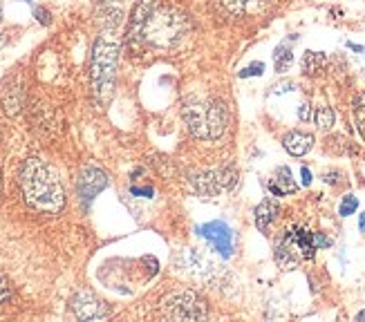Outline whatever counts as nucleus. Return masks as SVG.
Segmentation results:
<instances>
[{
  "instance_id": "f257e3e1",
  "label": "nucleus",
  "mask_w": 365,
  "mask_h": 322,
  "mask_svg": "<svg viewBox=\"0 0 365 322\" xmlns=\"http://www.w3.org/2000/svg\"><path fill=\"white\" fill-rule=\"evenodd\" d=\"M21 190L29 208L43 215H56L66 206V188L47 161L29 157L21 168Z\"/></svg>"
},
{
  "instance_id": "f03ea898",
  "label": "nucleus",
  "mask_w": 365,
  "mask_h": 322,
  "mask_svg": "<svg viewBox=\"0 0 365 322\" xmlns=\"http://www.w3.org/2000/svg\"><path fill=\"white\" fill-rule=\"evenodd\" d=\"M119 54H121V43L115 38V31H106V34H101L92 47L90 78H92L94 101L99 105H106L115 92Z\"/></svg>"
},
{
  "instance_id": "7ed1b4c3",
  "label": "nucleus",
  "mask_w": 365,
  "mask_h": 322,
  "mask_svg": "<svg viewBox=\"0 0 365 322\" xmlns=\"http://www.w3.org/2000/svg\"><path fill=\"white\" fill-rule=\"evenodd\" d=\"M188 19L175 7L153 5L139 31V41H146L155 50H173L188 31Z\"/></svg>"
},
{
  "instance_id": "20e7f679",
  "label": "nucleus",
  "mask_w": 365,
  "mask_h": 322,
  "mask_svg": "<svg viewBox=\"0 0 365 322\" xmlns=\"http://www.w3.org/2000/svg\"><path fill=\"white\" fill-rule=\"evenodd\" d=\"M182 117L188 133L197 139H220L227 130V108L215 99H188Z\"/></svg>"
},
{
  "instance_id": "39448f33",
  "label": "nucleus",
  "mask_w": 365,
  "mask_h": 322,
  "mask_svg": "<svg viewBox=\"0 0 365 322\" xmlns=\"http://www.w3.org/2000/svg\"><path fill=\"white\" fill-rule=\"evenodd\" d=\"M314 255V233L305 227H289L276 242V262L284 271L296 269L300 262L312 260Z\"/></svg>"
},
{
  "instance_id": "423d86ee",
  "label": "nucleus",
  "mask_w": 365,
  "mask_h": 322,
  "mask_svg": "<svg viewBox=\"0 0 365 322\" xmlns=\"http://www.w3.org/2000/svg\"><path fill=\"white\" fill-rule=\"evenodd\" d=\"M160 313L166 320H204L209 316L206 302L190 289L173 291L160 302Z\"/></svg>"
},
{
  "instance_id": "0eeeda50",
  "label": "nucleus",
  "mask_w": 365,
  "mask_h": 322,
  "mask_svg": "<svg viewBox=\"0 0 365 322\" xmlns=\"http://www.w3.org/2000/svg\"><path fill=\"white\" fill-rule=\"evenodd\" d=\"M237 182V175L231 168L222 170H206L193 177V188L202 197H215L222 190H231Z\"/></svg>"
},
{
  "instance_id": "6e6552de",
  "label": "nucleus",
  "mask_w": 365,
  "mask_h": 322,
  "mask_svg": "<svg viewBox=\"0 0 365 322\" xmlns=\"http://www.w3.org/2000/svg\"><path fill=\"white\" fill-rule=\"evenodd\" d=\"M197 235L209 242V244L222 257H231L233 255V231L227 227L225 222H209V224H204V227L197 229Z\"/></svg>"
},
{
  "instance_id": "1a4fd4ad",
  "label": "nucleus",
  "mask_w": 365,
  "mask_h": 322,
  "mask_svg": "<svg viewBox=\"0 0 365 322\" xmlns=\"http://www.w3.org/2000/svg\"><path fill=\"white\" fill-rule=\"evenodd\" d=\"M72 311L78 320H103L108 318V307L92 291H78L72 298Z\"/></svg>"
},
{
  "instance_id": "9d476101",
  "label": "nucleus",
  "mask_w": 365,
  "mask_h": 322,
  "mask_svg": "<svg viewBox=\"0 0 365 322\" xmlns=\"http://www.w3.org/2000/svg\"><path fill=\"white\" fill-rule=\"evenodd\" d=\"M108 186V175L97 166H86L78 175V197L88 206Z\"/></svg>"
},
{
  "instance_id": "9b49d317",
  "label": "nucleus",
  "mask_w": 365,
  "mask_h": 322,
  "mask_svg": "<svg viewBox=\"0 0 365 322\" xmlns=\"http://www.w3.org/2000/svg\"><path fill=\"white\" fill-rule=\"evenodd\" d=\"M215 3L222 11L233 16V19L258 14L267 7V0H215Z\"/></svg>"
},
{
  "instance_id": "f8f14e48",
  "label": "nucleus",
  "mask_w": 365,
  "mask_h": 322,
  "mask_svg": "<svg viewBox=\"0 0 365 322\" xmlns=\"http://www.w3.org/2000/svg\"><path fill=\"white\" fill-rule=\"evenodd\" d=\"M269 190H272L274 197H284V195H294L298 190V184L294 182L292 170L287 166H282L276 170V175L269 180Z\"/></svg>"
},
{
  "instance_id": "ddd939ff",
  "label": "nucleus",
  "mask_w": 365,
  "mask_h": 322,
  "mask_svg": "<svg viewBox=\"0 0 365 322\" xmlns=\"http://www.w3.org/2000/svg\"><path fill=\"white\" fill-rule=\"evenodd\" d=\"M282 146H284V150H287L289 155L303 157V155H307L314 148V137L307 135V133H300V130H292V133L284 135Z\"/></svg>"
},
{
  "instance_id": "4468645a",
  "label": "nucleus",
  "mask_w": 365,
  "mask_h": 322,
  "mask_svg": "<svg viewBox=\"0 0 365 322\" xmlns=\"http://www.w3.org/2000/svg\"><path fill=\"white\" fill-rule=\"evenodd\" d=\"M278 213H280L278 202H276V199H264V202L256 208V227H258V231H260V233H267L269 227H272V224L276 222Z\"/></svg>"
},
{
  "instance_id": "2eb2a0df",
  "label": "nucleus",
  "mask_w": 365,
  "mask_h": 322,
  "mask_svg": "<svg viewBox=\"0 0 365 322\" xmlns=\"http://www.w3.org/2000/svg\"><path fill=\"white\" fill-rule=\"evenodd\" d=\"M155 0H139L137 7H135V14H133V21H130V29H128V41L135 43L139 41V31H141V25H144L148 11L153 9Z\"/></svg>"
},
{
  "instance_id": "dca6fc26",
  "label": "nucleus",
  "mask_w": 365,
  "mask_h": 322,
  "mask_svg": "<svg viewBox=\"0 0 365 322\" xmlns=\"http://www.w3.org/2000/svg\"><path fill=\"white\" fill-rule=\"evenodd\" d=\"M327 66V56L323 52H305L303 56V72L307 76H316V74H321Z\"/></svg>"
},
{
  "instance_id": "f3484780",
  "label": "nucleus",
  "mask_w": 365,
  "mask_h": 322,
  "mask_svg": "<svg viewBox=\"0 0 365 322\" xmlns=\"http://www.w3.org/2000/svg\"><path fill=\"white\" fill-rule=\"evenodd\" d=\"M3 105H5L7 115H16V112L23 108V90H21V85H14V88L5 90Z\"/></svg>"
},
{
  "instance_id": "a211bd4d",
  "label": "nucleus",
  "mask_w": 365,
  "mask_h": 322,
  "mask_svg": "<svg viewBox=\"0 0 365 322\" xmlns=\"http://www.w3.org/2000/svg\"><path fill=\"white\" fill-rule=\"evenodd\" d=\"M292 63H294V54L287 45H280L276 47V54H274V66H276V72H287L292 68Z\"/></svg>"
},
{
  "instance_id": "6ab92c4d",
  "label": "nucleus",
  "mask_w": 365,
  "mask_h": 322,
  "mask_svg": "<svg viewBox=\"0 0 365 322\" xmlns=\"http://www.w3.org/2000/svg\"><path fill=\"white\" fill-rule=\"evenodd\" d=\"M314 121H316V125L321 128V130H329V128L334 125V121H336V115H334V110H331V108L321 105V108H316V112H314Z\"/></svg>"
},
{
  "instance_id": "aec40b11",
  "label": "nucleus",
  "mask_w": 365,
  "mask_h": 322,
  "mask_svg": "<svg viewBox=\"0 0 365 322\" xmlns=\"http://www.w3.org/2000/svg\"><path fill=\"white\" fill-rule=\"evenodd\" d=\"M356 208H359V199L354 195H345L343 202H341L339 213H341V217H350V215L356 213Z\"/></svg>"
},
{
  "instance_id": "412c9836",
  "label": "nucleus",
  "mask_w": 365,
  "mask_h": 322,
  "mask_svg": "<svg viewBox=\"0 0 365 322\" xmlns=\"http://www.w3.org/2000/svg\"><path fill=\"white\" fill-rule=\"evenodd\" d=\"M264 72V63H251L249 68H245L242 72H240V76L242 78H247V76H260Z\"/></svg>"
},
{
  "instance_id": "4be33fe9",
  "label": "nucleus",
  "mask_w": 365,
  "mask_h": 322,
  "mask_svg": "<svg viewBox=\"0 0 365 322\" xmlns=\"http://www.w3.org/2000/svg\"><path fill=\"white\" fill-rule=\"evenodd\" d=\"M34 19H36L41 25H50V23H52V14L47 11L45 7H34Z\"/></svg>"
},
{
  "instance_id": "5701e85b",
  "label": "nucleus",
  "mask_w": 365,
  "mask_h": 322,
  "mask_svg": "<svg viewBox=\"0 0 365 322\" xmlns=\"http://www.w3.org/2000/svg\"><path fill=\"white\" fill-rule=\"evenodd\" d=\"M9 298H11V289L5 278H0V307H3L5 302H9Z\"/></svg>"
},
{
  "instance_id": "b1692460",
  "label": "nucleus",
  "mask_w": 365,
  "mask_h": 322,
  "mask_svg": "<svg viewBox=\"0 0 365 322\" xmlns=\"http://www.w3.org/2000/svg\"><path fill=\"white\" fill-rule=\"evenodd\" d=\"M331 244V242L325 237V235H321V233H314V246H316V251L319 249H327Z\"/></svg>"
},
{
  "instance_id": "393cba45",
  "label": "nucleus",
  "mask_w": 365,
  "mask_h": 322,
  "mask_svg": "<svg viewBox=\"0 0 365 322\" xmlns=\"http://www.w3.org/2000/svg\"><path fill=\"white\" fill-rule=\"evenodd\" d=\"M298 119L300 121H309L312 119V112H309V103H303V105H300V110H298Z\"/></svg>"
},
{
  "instance_id": "a878e982",
  "label": "nucleus",
  "mask_w": 365,
  "mask_h": 322,
  "mask_svg": "<svg viewBox=\"0 0 365 322\" xmlns=\"http://www.w3.org/2000/svg\"><path fill=\"white\" fill-rule=\"evenodd\" d=\"M133 195H144V197H153V188H133Z\"/></svg>"
},
{
  "instance_id": "bb28decb",
  "label": "nucleus",
  "mask_w": 365,
  "mask_h": 322,
  "mask_svg": "<svg viewBox=\"0 0 365 322\" xmlns=\"http://www.w3.org/2000/svg\"><path fill=\"white\" fill-rule=\"evenodd\" d=\"M300 177H303V184H305V186L312 184V172H309V168H303V170H300Z\"/></svg>"
},
{
  "instance_id": "cd10ccee",
  "label": "nucleus",
  "mask_w": 365,
  "mask_h": 322,
  "mask_svg": "<svg viewBox=\"0 0 365 322\" xmlns=\"http://www.w3.org/2000/svg\"><path fill=\"white\" fill-rule=\"evenodd\" d=\"M5 45H7V34H3V31H0V50H3Z\"/></svg>"
},
{
  "instance_id": "c85d7f7f",
  "label": "nucleus",
  "mask_w": 365,
  "mask_h": 322,
  "mask_svg": "<svg viewBox=\"0 0 365 322\" xmlns=\"http://www.w3.org/2000/svg\"><path fill=\"white\" fill-rule=\"evenodd\" d=\"M359 227H361V231L365 233V213L361 215V219H359Z\"/></svg>"
},
{
  "instance_id": "c756f323",
  "label": "nucleus",
  "mask_w": 365,
  "mask_h": 322,
  "mask_svg": "<svg viewBox=\"0 0 365 322\" xmlns=\"http://www.w3.org/2000/svg\"><path fill=\"white\" fill-rule=\"evenodd\" d=\"M356 320H365V311H361V313L356 316Z\"/></svg>"
},
{
  "instance_id": "7c9ffc66",
  "label": "nucleus",
  "mask_w": 365,
  "mask_h": 322,
  "mask_svg": "<svg viewBox=\"0 0 365 322\" xmlns=\"http://www.w3.org/2000/svg\"><path fill=\"white\" fill-rule=\"evenodd\" d=\"M0 19H3V5H0Z\"/></svg>"
},
{
  "instance_id": "2f4dec72",
  "label": "nucleus",
  "mask_w": 365,
  "mask_h": 322,
  "mask_svg": "<svg viewBox=\"0 0 365 322\" xmlns=\"http://www.w3.org/2000/svg\"><path fill=\"white\" fill-rule=\"evenodd\" d=\"M23 3H29V0H23Z\"/></svg>"
},
{
  "instance_id": "473e14b6",
  "label": "nucleus",
  "mask_w": 365,
  "mask_h": 322,
  "mask_svg": "<svg viewBox=\"0 0 365 322\" xmlns=\"http://www.w3.org/2000/svg\"><path fill=\"white\" fill-rule=\"evenodd\" d=\"M0 190H3V186H0Z\"/></svg>"
}]
</instances>
